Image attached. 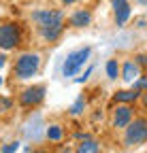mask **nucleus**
<instances>
[{
	"label": "nucleus",
	"instance_id": "obj_15",
	"mask_svg": "<svg viewBox=\"0 0 147 153\" xmlns=\"http://www.w3.org/2000/svg\"><path fill=\"white\" fill-rule=\"evenodd\" d=\"M104 72H107V79H109V81H117V79H119V60H117V57L107 60Z\"/></svg>",
	"mask_w": 147,
	"mask_h": 153
},
{
	"label": "nucleus",
	"instance_id": "obj_22",
	"mask_svg": "<svg viewBox=\"0 0 147 153\" xmlns=\"http://www.w3.org/2000/svg\"><path fill=\"white\" fill-rule=\"evenodd\" d=\"M139 102H141V108H143V111H147V91H143V94H141Z\"/></svg>",
	"mask_w": 147,
	"mask_h": 153
},
{
	"label": "nucleus",
	"instance_id": "obj_26",
	"mask_svg": "<svg viewBox=\"0 0 147 153\" xmlns=\"http://www.w3.org/2000/svg\"><path fill=\"white\" fill-rule=\"evenodd\" d=\"M139 4H143V7H147V0H137Z\"/></svg>",
	"mask_w": 147,
	"mask_h": 153
},
{
	"label": "nucleus",
	"instance_id": "obj_13",
	"mask_svg": "<svg viewBox=\"0 0 147 153\" xmlns=\"http://www.w3.org/2000/svg\"><path fill=\"white\" fill-rule=\"evenodd\" d=\"M75 153H100V143L94 136H87L83 140H77Z\"/></svg>",
	"mask_w": 147,
	"mask_h": 153
},
{
	"label": "nucleus",
	"instance_id": "obj_9",
	"mask_svg": "<svg viewBox=\"0 0 147 153\" xmlns=\"http://www.w3.org/2000/svg\"><path fill=\"white\" fill-rule=\"evenodd\" d=\"M141 74H143V70H141V66L134 62V57H126L124 62H119V79H122L124 83L132 85Z\"/></svg>",
	"mask_w": 147,
	"mask_h": 153
},
{
	"label": "nucleus",
	"instance_id": "obj_8",
	"mask_svg": "<svg viewBox=\"0 0 147 153\" xmlns=\"http://www.w3.org/2000/svg\"><path fill=\"white\" fill-rule=\"evenodd\" d=\"M111 2V9H113V22L117 28H124L132 17V7L128 0H109Z\"/></svg>",
	"mask_w": 147,
	"mask_h": 153
},
{
	"label": "nucleus",
	"instance_id": "obj_20",
	"mask_svg": "<svg viewBox=\"0 0 147 153\" xmlns=\"http://www.w3.org/2000/svg\"><path fill=\"white\" fill-rule=\"evenodd\" d=\"M134 62L141 66V70H145L147 68V53H137L134 55Z\"/></svg>",
	"mask_w": 147,
	"mask_h": 153
},
{
	"label": "nucleus",
	"instance_id": "obj_27",
	"mask_svg": "<svg viewBox=\"0 0 147 153\" xmlns=\"http://www.w3.org/2000/svg\"><path fill=\"white\" fill-rule=\"evenodd\" d=\"M2 83H4V79H2V74H0V87H2Z\"/></svg>",
	"mask_w": 147,
	"mask_h": 153
},
{
	"label": "nucleus",
	"instance_id": "obj_23",
	"mask_svg": "<svg viewBox=\"0 0 147 153\" xmlns=\"http://www.w3.org/2000/svg\"><path fill=\"white\" fill-rule=\"evenodd\" d=\"M30 153H53V151H49V149H45V147H36V149H32Z\"/></svg>",
	"mask_w": 147,
	"mask_h": 153
},
{
	"label": "nucleus",
	"instance_id": "obj_25",
	"mask_svg": "<svg viewBox=\"0 0 147 153\" xmlns=\"http://www.w3.org/2000/svg\"><path fill=\"white\" fill-rule=\"evenodd\" d=\"M4 64H7V55H4V53H0V68H2Z\"/></svg>",
	"mask_w": 147,
	"mask_h": 153
},
{
	"label": "nucleus",
	"instance_id": "obj_10",
	"mask_svg": "<svg viewBox=\"0 0 147 153\" xmlns=\"http://www.w3.org/2000/svg\"><path fill=\"white\" fill-rule=\"evenodd\" d=\"M68 26L70 28H75V30H81V28H87L92 26V22H94V13H92L90 9H75L70 15H68Z\"/></svg>",
	"mask_w": 147,
	"mask_h": 153
},
{
	"label": "nucleus",
	"instance_id": "obj_3",
	"mask_svg": "<svg viewBox=\"0 0 147 153\" xmlns=\"http://www.w3.org/2000/svg\"><path fill=\"white\" fill-rule=\"evenodd\" d=\"M122 145L124 149H139L147 145V117L139 115L128 123V128L122 134Z\"/></svg>",
	"mask_w": 147,
	"mask_h": 153
},
{
	"label": "nucleus",
	"instance_id": "obj_18",
	"mask_svg": "<svg viewBox=\"0 0 147 153\" xmlns=\"http://www.w3.org/2000/svg\"><path fill=\"white\" fill-rule=\"evenodd\" d=\"M130 87H132L134 91H139V94L147 91V74H141V76H139V79H137V81H134Z\"/></svg>",
	"mask_w": 147,
	"mask_h": 153
},
{
	"label": "nucleus",
	"instance_id": "obj_6",
	"mask_svg": "<svg viewBox=\"0 0 147 153\" xmlns=\"http://www.w3.org/2000/svg\"><path fill=\"white\" fill-rule=\"evenodd\" d=\"M45 96H47V87L43 83L26 85L19 94H17V106L24 108V111H34V108H39L45 102Z\"/></svg>",
	"mask_w": 147,
	"mask_h": 153
},
{
	"label": "nucleus",
	"instance_id": "obj_19",
	"mask_svg": "<svg viewBox=\"0 0 147 153\" xmlns=\"http://www.w3.org/2000/svg\"><path fill=\"white\" fill-rule=\"evenodd\" d=\"M92 72H94V66L90 64V66L85 68V72H83L81 76H77V79H75V83H79V85H81V83H87V81H90V76H92Z\"/></svg>",
	"mask_w": 147,
	"mask_h": 153
},
{
	"label": "nucleus",
	"instance_id": "obj_24",
	"mask_svg": "<svg viewBox=\"0 0 147 153\" xmlns=\"http://www.w3.org/2000/svg\"><path fill=\"white\" fill-rule=\"evenodd\" d=\"M60 2H62L64 7H70V4H77V2H79V0H60Z\"/></svg>",
	"mask_w": 147,
	"mask_h": 153
},
{
	"label": "nucleus",
	"instance_id": "obj_1",
	"mask_svg": "<svg viewBox=\"0 0 147 153\" xmlns=\"http://www.w3.org/2000/svg\"><path fill=\"white\" fill-rule=\"evenodd\" d=\"M30 24L34 26L36 34H39L45 43H58L64 30H66V15L62 9H34L30 13Z\"/></svg>",
	"mask_w": 147,
	"mask_h": 153
},
{
	"label": "nucleus",
	"instance_id": "obj_14",
	"mask_svg": "<svg viewBox=\"0 0 147 153\" xmlns=\"http://www.w3.org/2000/svg\"><path fill=\"white\" fill-rule=\"evenodd\" d=\"M85 108H87V98L81 94V96H77V100L68 106V115L70 117H81V115L85 113Z\"/></svg>",
	"mask_w": 147,
	"mask_h": 153
},
{
	"label": "nucleus",
	"instance_id": "obj_5",
	"mask_svg": "<svg viewBox=\"0 0 147 153\" xmlns=\"http://www.w3.org/2000/svg\"><path fill=\"white\" fill-rule=\"evenodd\" d=\"M90 55H92V47L90 45L79 47L75 51L66 53L64 62H62V76H64V79H72V76H77V72L90 62Z\"/></svg>",
	"mask_w": 147,
	"mask_h": 153
},
{
	"label": "nucleus",
	"instance_id": "obj_4",
	"mask_svg": "<svg viewBox=\"0 0 147 153\" xmlns=\"http://www.w3.org/2000/svg\"><path fill=\"white\" fill-rule=\"evenodd\" d=\"M24 43V28L17 22H0V51H15Z\"/></svg>",
	"mask_w": 147,
	"mask_h": 153
},
{
	"label": "nucleus",
	"instance_id": "obj_17",
	"mask_svg": "<svg viewBox=\"0 0 147 153\" xmlns=\"http://www.w3.org/2000/svg\"><path fill=\"white\" fill-rule=\"evenodd\" d=\"M19 140H9V143H4V145H0V153H17L19 151Z\"/></svg>",
	"mask_w": 147,
	"mask_h": 153
},
{
	"label": "nucleus",
	"instance_id": "obj_11",
	"mask_svg": "<svg viewBox=\"0 0 147 153\" xmlns=\"http://www.w3.org/2000/svg\"><path fill=\"white\" fill-rule=\"evenodd\" d=\"M64 138H66V130L60 123H47L45 126V140L47 143L60 145V143H64Z\"/></svg>",
	"mask_w": 147,
	"mask_h": 153
},
{
	"label": "nucleus",
	"instance_id": "obj_7",
	"mask_svg": "<svg viewBox=\"0 0 147 153\" xmlns=\"http://www.w3.org/2000/svg\"><path fill=\"white\" fill-rule=\"evenodd\" d=\"M134 117L137 115H134V106L132 104H115L111 108V128L124 132Z\"/></svg>",
	"mask_w": 147,
	"mask_h": 153
},
{
	"label": "nucleus",
	"instance_id": "obj_2",
	"mask_svg": "<svg viewBox=\"0 0 147 153\" xmlns=\"http://www.w3.org/2000/svg\"><path fill=\"white\" fill-rule=\"evenodd\" d=\"M43 57L39 51L24 49L13 57V79L15 81H32L41 70Z\"/></svg>",
	"mask_w": 147,
	"mask_h": 153
},
{
	"label": "nucleus",
	"instance_id": "obj_21",
	"mask_svg": "<svg viewBox=\"0 0 147 153\" xmlns=\"http://www.w3.org/2000/svg\"><path fill=\"white\" fill-rule=\"evenodd\" d=\"M53 153H75V149L72 147H68V145H58V151H53Z\"/></svg>",
	"mask_w": 147,
	"mask_h": 153
},
{
	"label": "nucleus",
	"instance_id": "obj_16",
	"mask_svg": "<svg viewBox=\"0 0 147 153\" xmlns=\"http://www.w3.org/2000/svg\"><path fill=\"white\" fill-rule=\"evenodd\" d=\"M15 106L13 98H9V96H0V117H4L7 113H11Z\"/></svg>",
	"mask_w": 147,
	"mask_h": 153
},
{
	"label": "nucleus",
	"instance_id": "obj_12",
	"mask_svg": "<svg viewBox=\"0 0 147 153\" xmlns=\"http://www.w3.org/2000/svg\"><path fill=\"white\" fill-rule=\"evenodd\" d=\"M139 98H141V94L134 91L132 87L130 89H117L113 94V102L115 104H134V102H139Z\"/></svg>",
	"mask_w": 147,
	"mask_h": 153
}]
</instances>
